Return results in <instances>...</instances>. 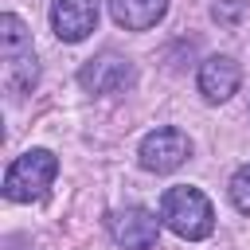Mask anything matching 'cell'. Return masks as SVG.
Wrapping results in <instances>:
<instances>
[{"mask_svg": "<svg viewBox=\"0 0 250 250\" xmlns=\"http://www.w3.org/2000/svg\"><path fill=\"white\" fill-rule=\"evenodd\" d=\"M0 51L4 59H20V55H31V31L23 27L20 16L4 12L0 16Z\"/></svg>", "mask_w": 250, "mask_h": 250, "instance_id": "cell-9", "label": "cell"}, {"mask_svg": "<svg viewBox=\"0 0 250 250\" xmlns=\"http://www.w3.org/2000/svg\"><path fill=\"white\" fill-rule=\"evenodd\" d=\"M164 12H168V0H109V16L125 31H145L160 23Z\"/></svg>", "mask_w": 250, "mask_h": 250, "instance_id": "cell-8", "label": "cell"}, {"mask_svg": "<svg viewBox=\"0 0 250 250\" xmlns=\"http://www.w3.org/2000/svg\"><path fill=\"white\" fill-rule=\"evenodd\" d=\"M242 82V70L230 55H211L203 66H199V94L207 102H227Z\"/></svg>", "mask_w": 250, "mask_h": 250, "instance_id": "cell-7", "label": "cell"}, {"mask_svg": "<svg viewBox=\"0 0 250 250\" xmlns=\"http://www.w3.org/2000/svg\"><path fill=\"white\" fill-rule=\"evenodd\" d=\"M59 176V160L55 152L47 148H27L23 156H16L4 172V195L12 203H31V199H43L47 188L55 184Z\"/></svg>", "mask_w": 250, "mask_h": 250, "instance_id": "cell-2", "label": "cell"}, {"mask_svg": "<svg viewBox=\"0 0 250 250\" xmlns=\"http://www.w3.org/2000/svg\"><path fill=\"white\" fill-rule=\"evenodd\" d=\"M133 78H137L133 62L125 55H117V51H102V55L86 59L82 70H78V82L90 94H117V90L133 86Z\"/></svg>", "mask_w": 250, "mask_h": 250, "instance_id": "cell-3", "label": "cell"}, {"mask_svg": "<svg viewBox=\"0 0 250 250\" xmlns=\"http://www.w3.org/2000/svg\"><path fill=\"white\" fill-rule=\"evenodd\" d=\"M109 234L125 250H152L156 234H160V219L145 207H125V211L109 215Z\"/></svg>", "mask_w": 250, "mask_h": 250, "instance_id": "cell-5", "label": "cell"}, {"mask_svg": "<svg viewBox=\"0 0 250 250\" xmlns=\"http://www.w3.org/2000/svg\"><path fill=\"white\" fill-rule=\"evenodd\" d=\"M39 78V66H35V55H20V59H4V82H8V94H27Z\"/></svg>", "mask_w": 250, "mask_h": 250, "instance_id": "cell-10", "label": "cell"}, {"mask_svg": "<svg viewBox=\"0 0 250 250\" xmlns=\"http://www.w3.org/2000/svg\"><path fill=\"white\" fill-rule=\"evenodd\" d=\"M191 156V141L180 129H152L141 141V168L148 172H176Z\"/></svg>", "mask_w": 250, "mask_h": 250, "instance_id": "cell-4", "label": "cell"}, {"mask_svg": "<svg viewBox=\"0 0 250 250\" xmlns=\"http://www.w3.org/2000/svg\"><path fill=\"white\" fill-rule=\"evenodd\" d=\"M242 12H246V0H219L215 4V20H223V23H234Z\"/></svg>", "mask_w": 250, "mask_h": 250, "instance_id": "cell-12", "label": "cell"}, {"mask_svg": "<svg viewBox=\"0 0 250 250\" xmlns=\"http://www.w3.org/2000/svg\"><path fill=\"white\" fill-rule=\"evenodd\" d=\"M51 27L62 43H82L98 27V0H55Z\"/></svg>", "mask_w": 250, "mask_h": 250, "instance_id": "cell-6", "label": "cell"}, {"mask_svg": "<svg viewBox=\"0 0 250 250\" xmlns=\"http://www.w3.org/2000/svg\"><path fill=\"white\" fill-rule=\"evenodd\" d=\"M160 219L180 234V238H207L215 230V207L199 188L176 184L160 199Z\"/></svg>", "mask_w": 250, "mask_h": 250, "instance_id": "cell-1", "label": "cell"}, {"mask_svg": "<svg viewBox=\"0 0 250 250\" xmlns=\"http://www.w3.org/2000/svg\"><path fill=\"white\" fill-rule=\"evenodd\" d=\"M230 203H234L242 215H250V164H242V168L230 176Z\"/></svg>", "mask_w": 250, "mask_h": 250, "instance_id": "cell-11", "label": "cell"}]
</instances>
